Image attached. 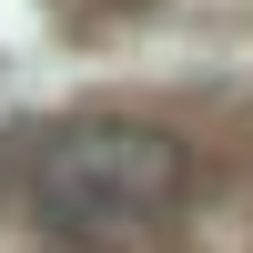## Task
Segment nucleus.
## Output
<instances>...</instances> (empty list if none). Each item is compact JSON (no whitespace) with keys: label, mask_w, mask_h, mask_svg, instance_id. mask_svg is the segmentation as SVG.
I'll return each mask as SVG.
<instances>
[{"label":"nucleus","mask_w":253,"mask_h":253,"mask_svg":"<svg viewBox=\"0 0 253 253\" xmlns=\"http://www.w3.org/2000/svg\"><path fill=\"white\" fill-rule=\"evenodd\" d=\"M41 253H112V243H61V233H41Z\"/></svg>","instance_id":"nucleus-2"},{"label":"nucleus","mask_w":253,"mask_h":253,"mask_svg":"<svg viewBox=\"0 0 253 253\" xmlns=\"http://www.w3.org/2000/svg\"><path fill=\"white\" fill-rule=\"evenodd\" d=\"M182 182H193L182 132H162V122H142V112H71V122H51V132L31 142V162H20V193H31L41 233H61V243L152 233L182 203Z\"/></svg>","instance_id":"nucleus-1"}]
</instances>
